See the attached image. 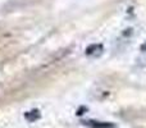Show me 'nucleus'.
<instances>
[{
  "instance_id": "obj_3",
  "label": "nucleus",
  "mask_w": 146,
  "mask_h": 128,
  "mask_svg": "<svg viewBox=\"0 0 146 128\" xmlns=\"http://www.w3.org/2000/svg\"><path fill=\"white\" fill-rule=\"evenodd\" d=\"M40 117H41V114H40V111L38 110H31V111H28V113H26L25 114V118L27 119L28 122H35V121H37V119H40Z\"/></svg>"
},
{
  "instance_id": "obj_2",
  "label": "nucleus",
  "mask_w": 146,
  "mask_h": 128,
  "mask_svg": "<svg viewBox=\"0 0 146 128\" xmlns=\"http://www.w3.org/2000/svg\"><path fill=\"white\" fill-rule=\"evenodd\" d=\"M85 126L90 128H115V124L108 123V122H98V121H83Z\"/></svg>"
},
{
  "instance_id": "obj_1",
  "label": "nucleus",
  "mask_w": 146,
  "mask_h": 128,
  "mask_svg": "<svg viewBox=\"0 0 146 128\" xmlns=\"http://www.w3.org/2000/svg\"><path fill=\"white\" fill-rule=\"evenodd\" d=\"M103 51H104V48L101 44H92V45H90L87 49H86V55L96 58V56L101 55Z\"/></svg>"
}]
</instances>
